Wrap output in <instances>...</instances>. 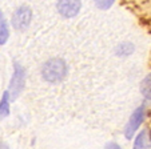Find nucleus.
<instances>
[{"mask_svg": "<svg viewBox=\"0 0 151 149\" xmlns=\"http://www.w3.org/2000/svg\"><path fill=\"white\" fill-rule=\"evenodd\" d=\"M67 67L64 60L62 59H51L43 65L42 75L44 80L50 83H59L66 77Z\"/></svg>", "mask_w": 151, "mask_h": 149, "instance_id": "f257e3e1", "label": "nucleus"}, {"mask_svg": "<svg viewBox=\"0 0 151 149\" xmlns=\"http://www.w3.org/2000/svg\"><path fill=\"white\" fill-rule=\"evenodd\" d=\"M24 84H26V72L22 68V65L15 63L14 64V76H12L11 84H9V97L12 100L17 97L24 89Z\"/></svg>", "mask_w": 151, "mask_h": 149, "instance_id": "f03ea898", "label": "nucleus"}, {"mask_svg": "<svg viewBox=\"0 0 151 149\" xmlns=\"http://www.w3.org/2000/svg\"><path fill=\"white\" fill-rule=\"evenodd\" d=\"M31 17H32V12L29 9V7L27 6H20L19 8L15 11L14 16H12V26L16 29L23 31L31 23Z\"/></svg>", "mask_w": 151, "mask_h": 149, "instance_id": "7ed1b4c3", "label": "nucleus"}, {"mask_svg": "<svg viewBox=\"0 0 151 149\" xmlns=\"http://www.w3.org/2000/svg\"><path fill=\"white\" fill-rule=\"evenodd\" d=\"M143 115H145V105H140L139 108H137L135 112L131 115L124 129V136L127 138H131L132 135L135 133V130L140 127V124L143 121Z\"/></svg>", "mask_w": 151, "mask_h": 149, "instance_id": "20e7f679", "label": "nucleus"}, {"mask_svg": "<svg viewBox=\"0 0 151 149\" xmlns=\"http://www.w3.org/2000/svg\"><path fill=\"white\" fill-rule=\"evenodd\" d=\"M80 7V1H58L56 3V8L59 11V14L64 17H72L79 12Z\"/></svg>", "mask_w": 151, "mask_h": 149, "instance_id": "39448f33", "label": "nucleus"}, {"mask_svg": "<svg viewBox=\"0 0 151 149\" xmlns=\"http://www.w3.org/2000/svg\"><path fill=\"white\" fill-rule=\"evenodd\" d=\"M151 146V133L150 130L145 129L139 133V136L135 140L134 149H148Z\"/></svg>", "mask_w": 151, "mask_h": 149, "instance_id": "423d86ee", "label": "nucleus"}, {"mask_svg": "<svg viewBox=\"0 0 151 149\" xmlns=\"http://www.w3.org/2000/svg\"><path fill=\"white\" fill-rule=\"evenodd\" d=\"M9 115V92L6 91L0 100V120Z\"/></svg>", "mask_w": 151, "mask_h": 149, "instance_id": "0eeeda50", "label": "nucleus"}, {"mask_svg": "<svg viewBox=\"0 0 151 149\" xmlns=\"http://www.w3.org/2000/svg\"><path fill=\"white\" fill-rule=\"evenodd\" d=\"M9 36V31L7 27V21L3 16V12L0 11V45H3L7 43Z\"/></svg>", "mask_w": 151, "mask_h": 149, "instance_id": "6e6552de", "label": "nucleus"}, {"mask_svg": "<svg viewBox=\"0 0 151 149\" xmlns=\"http://www.w3.org/2000/svg\"><path fill=\"white\" fill-rule=\"evenodd\" d=\"M140 92L146 98L151 100V73L143 79V81L140 83Z\"/></svg>", "mask_w": 151, "mask_h": 149, "instance_id": "1a4fd4ad", "label": "nucleus"}, {"mask_svg": "<svg viewBox=\"0 0 151 149\" xmlns=\"http://www.w3.org/2000/svg\"><path fill=\"white\" fill-rule=\"evenodd\" d=\"M132 51H134V45L130 44V43H123V44L118 45V48H116V53L120 55V56H127Z\"/></svg>", "mask_w": 151, "mask_h": 149, "instance_id": "9d476101", "label": "nucleus"}, {"mask_svg": "<svg viewBox=\"0 0 151 149\" xmlns=\"http://www.w3.org/2000/svg\"><path fill=\"white\" fill-rule=\"evenodd\" d=\"M96 6L99 8H109V7L112 6V1H98Z\"/></svg>", "mask_w": 151, "mask_h": 149, "instance_id": "9b49d317", "label": "nucleus"}, {"mask_svg": "<svg viewBox=\"0 0 151 149\" xmlns=\"http://www.w3.org/2000/svg\"><path fill=\"white\" fill-rule=\"evenodd\" d=\"M106 149H122L118 144H114V143H110L106 145Z\"/></svg>", "mask_w": 151, "mask_h": 149, "instance_id": "f8f14e48", "label": "nucleus"}]
</instances>
